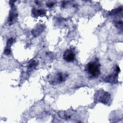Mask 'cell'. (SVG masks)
Returning <instances> with one entry per match:
<instances>
[{
	"label": "cell",
	"mask_w": 123,
	"mask_h": 123,
	"mask_svg": "<svg viewBox=\"0 0 123 123\" xmlns=\"http://www.w3.org/2000/svg\"><path fill=\"white\" fill-rule=\"evenodd\" d=\"M100 65L97 61L88 62L86 67L88 76L91 78H97L100 74Z\"/></svg>",
	"instance_id": "1"
},
{
	"label": "cell",
	"mask_w": 123,
	"mask_h": 123,
	"mask_svg": "<svg viewBox=\"0 0 123 123\" xmlns=\"http://www.w3.org/2000/svg\"><path fill=\"white\" fill-rule=\"evenodd\" d=\"M95 98V100L104 104H107L111 99L110 94L103 90H98L96 93Z\"/></svg>",
	"instance_id": "2"
},
{
	"label": "cell",
	"mask_w": 123,
	"mask_h": 123,
	"mask_svg": "<svg viewBox=\"0 0 123 123\" xmlns=\"http://www.w3.org/2000/svg\"><path fill=\"white\" fill-rule=\"evenodd\" d=\"M66 76V74H63L62 73H57L49 77V83L53 85L59 84L64 81Z\"/></svg>",
	"instance_id": "3"
},
{
	"label": "cell",
	"mask_w": 123,
	"mask_h": 123,
	"mask_svg": "<svg viewBox=\"0 0 123 123\" xmlns=\"http://www.w3.org/2000/svg\"><path fill=\"white\" fill-rule=\"evenodd\" d=\"M75 54L73 49L70 48L66 49L63 55V58L67 62H73L75 60Z\"/></svg>",
	"instance_id": "4"
},
{
	"label": "cell",
	"mask_w": 123,
	"mask_h": 123,
	"mask_svg": "<svg viewBox=\"0 0 123 123\" xmlns=\"http://www.w3.org/2000/svg\"><path fill=\"white\" fill-rule=\"evenodd\" d=\"M46 11L43 10H40V9H33L32 10V13L34 15L36 16H40L42 15H44L46 13Z\"/></svg>",
	"instance_id": "5"
},
{
	"label": "cell",
	"mask_w": 123,
	"mask_h": 123,
	"mask_svg": "<svg viewBox=\"0 0 123 123\" xmlns=\"http://www.w3.org/2000/svg\"><path fill=\"white\" fill-rule=\"evenodd\" d=\"M116 76H117V74H116L111 75L109 76H108L107 77L106 79V81L108 82H113L115 81L116 80V78L117 77Z\"/></svg>",
	"instance_id": "6"
},
{
	"label": "cell",
	"mask_w": 123,
	"mask_h": 123,
	"mask_svg": "<svg viewBox=\"0 0 123 123\" xmlns=\"http://www.w3.org/2000/svg\"><path fill=\"white\" fill-rule=\"evenodd\" d=\"M115 25L117 28L119 29H122L123 22L122 21H116L115 22Z\"/></svg>",
	"instance_id": "7"
},
{
	"label": "cell",
	"mask_w": 123,
	"mask_h": 123,
	"mask_svg": "<svg viewBox=\"0 0 123 123\" xmlns=\"http://www.w3.org/2000/svg\"><path fill=\"white\" fill-rule=\"evenodd\" d=\"M13 42V40L12 38H10L8 41H7V46H11Z\"/></svg>",
	"instance_id": "8"
},
{
	"label": "cell",
	"mask_w": 123,
	"mask_h": 123,
	"mask_svg": "<svg viewBox=\"0 0 123 123\" xmlns=\"http://www.w3.org/2000/svg\"><path fill=\"white\" fill-rule=\"evenodd\" d=\"M5 53L6 54H9L11 53V50L9 49H6L5 50Z\"/></svg>",
	"instance_id": "9"
}]
</instances>
